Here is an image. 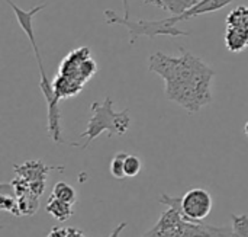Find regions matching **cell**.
<instances>
[{"instance_id": "6da1fadb", "label": "cell", "mask_w": 248, "mask_h": 237, "mask_svg": "<svg viewBox=\"0 0 248 237\" xmlns=\"http://www.w3.org/2000/svg\"><path fill=\"white\" fill-rule=\"evenodd\" d=\"M180 55L154 52L148 58V70L164 80L167 99L180 105L189 114L199 112L212 102V80L215 71L201 57L180 50Z\"/></svg>"}, {"instance_id": "7a4b0ae2", "label": "cell", "mask_w": 248, "mask_h": 237, "mask_svg": "<svg viewBox=\"0 0 248 237\" xmlns=\"http://www.w3.org/2000/svg\"><path fill=\"white\" fill-rule=\"evenodd\" d=\"M16 15L17 23L22 28L23 34L29 38L35 58L38 61V67H39V73H41V82H39V87L42 90V95L45 98L46 102V111H48V134L51 137V140L55 144L62 143V135H61V112H60V98L55 95V90L52 87V82L48 80V76L45 73L44 64H42V57H41V51L38 48V44L35 41V29H33V17L42 10L45 9V3H41L35 7H32L31 10H23L20 9L16 3H13L12 0H4Z\"/></svg>"}, {"instance_id": "3957f363", "label": "cell", "mask_w": 248, "mask_h": 237, "mask_svg": "<svg viewBox=\"0 0 248 237\" xmlns=\"http://www.w3.org/2000/svg\"><path fill=\"white\" fill-rule=\"evenodd\" d=\"M97 64L92 58L90 48L81 47L71 51L61 63L60 73L52 82L55 95L60 99L74 96L83 90V86L96 74Z\"/></svg>"}, {"instance_id": "277c9868", "label": "cell", "mask_w": 248, "mask_h": 237, "mask_svg": "<svg viewBox=\"0 0 248 237\" xmlns=\"http://www.w3.org/2000/svg\"><path fill=\"white\" fill-rule=\"evenodd\" d=\"M160 204L169 208L161 214L154 227L141 237H212V226L185 220L182 214V198L163 192Z\"/></svg>"}, {"instance_id": "5b68a950", "label": "cell", "mask_w": 248, "mask_h": 237, "mask_svg": "<svg viewBox=\"0 0 248 237\" xmlns=\"http://www.w3.org/2000/svg\"><path fill=\"white\" fill-rule=\"evenodd\" d=\"M90 114L92 115L86 131L80 134L81 138H86V143L81 146V149H87L90 143L105 131L109 133V137H113L124 135L129 130V109H124L121 112L113 111V101L110 96H106L102 102H93L90 105Z\"/></svg>"}, {"instance_id": "8992f818", "label": "cell", "mask_w": 248, "mask_h": 237, "mask_svg": "<svg viewBox=\"0 0 248 237\" xmlns=\"http://www.w3.org/2000/svg\"><path fill=\"white\" fill-rule=\"evenodd\" d=\"M105 19L108 23H118L122 25L125 28H128L129 34H131V45L135 44V41L141 36H148V38H155L160 35H166V36H187L190 35L187 31H183L177 26H167L164 25L160 19L158 20H131L126 19L125 16H119L118 13H115L113 10H105Z\"/></svg>"}, {"instance_id": "52a82bcc", "label": "cell", "mask_w": 248, "mask_h": 237, "mask_svg": "<svg viewBox=\"0 0 248 237\" xmlns=\"http://www.w3.org/2000/svg\"><path fill=\"white\" fill-rule=\"evenodd\" d=\"M182 198V214L185 220L202 223L212 211V197L206 189L193 188Z\"/></svg>"}, {"instance_id": "ba28073f", "label": "cell", "mask_w": 248, "mask_h": 237, "mask_svg": "<svg viewBox=\"0 0 248 237\" xmlns=\"http://www.w3.org/2000/svg\"><path fill=\"white\" fill-rule=\"evenodd\" d=\"M231 1H232V0H201L198 4H195L193 7H190L189 10H186L183 15L170 16V17L160 19V20H161L164 25H167V26H176L179 22L187 20V19H190V17L201 16V15L211 13V12H217V10H221V9L227 7Z\"/></svg>"}, {"instance_id": "9c48e42d", "label": "cell", "mask_w": 248, "mask_h": 237, "mask_svg": "<svg viewBox=\"0 0 248 237\" xmlns=\"http://www.w3.org/2000/svg\"><path fill=\"white\" fill-rule=\"evenodd\" d=\"M16 176L25 179L26 182H36V181H46V176L51 169H62V166H46L41 160H28L22 165H15Z\"/></svg>"}, {"instance_id": "30bf717a", "label": "cell", "mask_w": 248, "mask_h": 237, "mask_svg": "<svg viewBox=\"0 0 248 237\" xmlns=\"http://www.w3.org/2000/svg\"><path fill=\"white\" fill-rule=\"evenodd\" d=\"M145 4L155 6L158 9H163L169 12L171 16H179L183 15L186 10L198 4L201 0H142Z\"/></svg>"}, {"instance_id": "8fae6325", "label": "cell", "mask_w": 248, "mask_h": 237, "mask_svg": "<svg viewBox=\"0 0 248 237\" xmlns=\"http://www.w3.org/2000/svg\"><path fill=\"white\" fill-rule=\"evenodd\" d=\"M225 45L231 52H241L248 48V31L227 26Z\"/></svg>"}, {"instance_id": "7c38bea8", "label": "cell", "mask_w": 248, "mask_h": 237, "mask_svg": "<svg viewBox=\"0 0 248 237\" xmlns=\"http://www.w3.org/2000/svg\"><path fill=\"white\" fill-rule=\"evenodd\" d=\"M0 210L10 213L15 217H20L17 207V197L12 184H3L0 186Z\"/></svg>"}, {"instance_id": "4fadbf2b", "label": "cell", "mask_w": 248, "mask_h": 237, "mask_svg": "<svg viewBox=\"0 0 248 237\" xmlns=\"http://www.w3.org/2000/svg\"><path fill=\"white\" fill-rule=\"evenodd\" d=\"M46 213L58 221H67L73 216V205L51 195L46 203Z\"/></svg>"}, {"instance_id": "5bb4252c", "label": "cell", "mask_w": 248, "mask_h": 237, "mask_svg": "<svg viewBox=\"0 0 248 237\" xmlns=\"http://www.w3.org/2000/svg\"><path fill=\"white\" fill-rule=\"evenodd\" d=\"M227 26L248 31V6H238L227 16Z\"/></svg>"}, {"instance_id": "9a60e30c", "label": "cell", "mask_w": 248, "mask_h": 237, "mask_svg": "<svg viewBox=\"0 0 248 237\" xmlns=\"http://www.w3.org/2000/svg\"><path fill=\"white\" fill-rule=\"evenodd\" d=\"M17 207L20 216H33L39 208V197H35L33 194H25L17 198Z\"/></svg>"}, {"instance_id": "2e32d148", "label": "cell", "mask_w": 248, "mask_h": 237, "mask_svg": "<svg viewBox=\"0 0 248 237\" xmlns=\"http://www.w3.org/2000/svg\"><path fill=\"white\" fill-rule=\"evenodd\" d=\"M51 195L55 197V198H58V200H61V201H65V203H68L71 205L76 204V201H77V192H76V189L71 185L65 184V182H57L54 185V188H52Z\"/></svg>"}, {"instance_id": "e0dca14e", "label": "cell", "mask_w": 248, "mask_h": 237, "mask_svg": "<svg viewBox=\"0 0 248 237\" xmlns=\"http://www.w3.org/2000/svg\"><path fill=\"white\" fill-rule=\"evenodd\" d=\"M126 153L121 152V153H116L115 157L112 159L110 162V173L113 178L116 179H124L126 178L125 176V160H126Z\"/></svg>"}, {"instance_id": "ac0fdd59", "label": "cell", "mask_w": 248, "mask_h": 237, "mask_svg": "<svg viewBox=\"0 0 248 237\" xmlns=\"http://www.w3.org/2000/svg\"><path fill=\"white\" fill-rule=\"evenodd\" d=\"M231 221H232V232L235 237H248V216H237L232 214L231 216Z\"/></svg>"}, {"instance_id": "d6986e66", "label": "cell", "mask_w": 248, "mask_h": 237, "mask_svg": "<svg viewBox=\"0 0 248 237\" xmlns=\"http://www.w3.org/2000/svg\"><path fill=\"white\" fill-rule=\"evenodd\" d=\"M142 163L141 159L135 154H128L125 160V176L126 178H134L141 172Z\"/></svg>"}, {"instance_id": "ffe728a7", "label": "cell", "mask_w": 248, "mask_h": 237, "mask_svg": "<svg viewBox=\"0 0 248 237\" xmlns=\"http://www.w3.org/2000/svg\"><path fill=\"white\" fill-rule=\"evenodd\" d=\"M29 189L31 194H33L35 197H42L44 191H45V181H36V182H31L29 184Z\"/></svg>"}, {"instance_id": "44dd1931", "label": "cell", "mask_w": 248, "mask_h": 237, "mask_svg": "<svg viewBox=\"0 0 248 237\" xmlns=\"http://www.w3.org/2000/svg\"><path fill=\"white\" fill-rule=\"evenodd\" d=\"M67 236V227H52L46 237H65Z\"/></svg>"}, {"instance_id": "7402d4cb", "label": "cell", "mask_w": 248, "mask_h": 237, "mask_svg": "<svg viewBox=\"0 0 248 237\" xmlns=\"http://www.w3.org/2000/svg\"><path fill=\"white\" fill-rule=\"evenodd\" d=\"M65 237H86V235L78 230L77 227H67V236Z\"/></svg>"}, {"instance_id": "603a6c76", "label": "cell", "mask_w": 248, "mask_h": 237, "mask_svg": "<svg viewBox=\"0 0 248 237\" xmlns=\"http://www.w3.org/2000/svg\"><path fill=\"white\" fill-rule=\"evenodd\" d=\"M126 226H128L126 223H121V224H118V226L113 229V232L110 233V236L109 237H119L121 236V233L125 230V227H126Z\"/></svg>"}, {"instance_id": "cb8c5ba5", "label": "cell", "mask_w": 248, "mask_h": 237, "mask_svg": "<svg viewBox=\"0 0 248 237\" xmlns=\"http://www.w3.org/2000/svg\"><path fill=\"white\" fill-rule=\"evenodd\" d=\"M122 4H124V16L126 19H129V3H128V0H122Z\"/></svg>"}, {"instance_id": "d4e9b609", "label": "cell", "mask_w": 248, "mask_h": 237, "mask_svg": "<svg viewBox=\"0 0 248 237\" xmlns=\"http://www.w3.org/2000/svg\"><path fill=\"white\" fill-rule=\"evenodd\" d=\"M244 131H246V134H247V137H248V121H247V124H246V127H244Z\"/></svg>"}]
</instances>
